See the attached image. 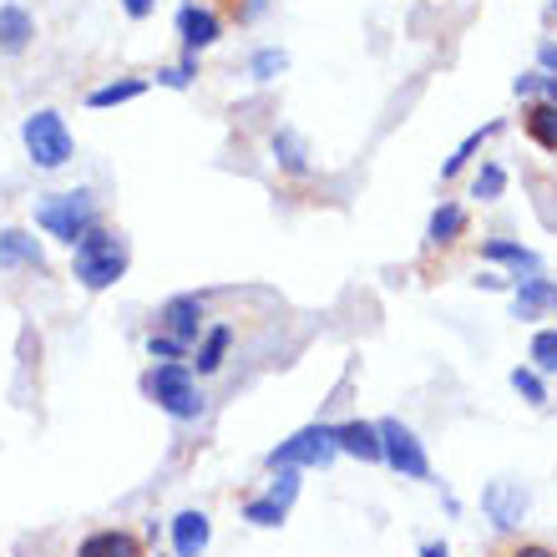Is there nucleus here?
I'll use <instances>...</instances> for the list:
<instances>
[{"label": "nucleus", "mask_w": 557, "mask_h": 557, "mask_svg": "<svg viewBox=\"0 0 557 557\" xmlns=\"http://www.w3.org/2000/svg\"><path fill=\"white\" fill-rule=\"evenodd\" d=\"M0 269H36V274H51L41 238H30L26 228H0Z\"/></svg>", "instance_id": "14"}, {"label": "nucleus", "mask_w": 557, "mask_h": 557, "mask_svg": "<svg viewBox=\"0 0 557 557\" xmlns=\"http://www.w3.org/2000/svg\"><path fill=\"white\" fill-rule=\"evenodd\" d=\"M512 91H517V97H522V102H532V97L543 91V72H528V76H517V82H512Z\"/></svg>", "instance_id": "32"}, {"label": "nucleus", "mask_w": 557, "mask_h": 557, "mask_svg": "<svg viewBox=\"0 0 557 557\" xmlns=\"http://www.w3.org/2000/svg\"><path fill=\"white\" fill-rule=\"evenodd\" d=\"M158 330L177 335L183 345H198V339H203V330H208V305H203V294H173V299L158 309Z\"/></svg>", "instance_id": "9"}, {"label": "nucleus", "mask_w": 557, "mask_h": 557, "mask_svg": "<svg viewBox=\"0 0 557 557\" xmlns=\"http://www.w3.org/2000/svg\"><path fill=\"white\" fill-rule=\"evenodd\" d=\"M21 143H26V158L41 168V173H57V168H66L76 152L72 143V127H66V117H61L57 107H41V112H30L26 122H21Z\"/></svg>", "instance_id": "4"}, {"label": "nucleus", "mask_w": 557, "mask_h": 557, "mask_svg": "<svg viewBox=\"0 0 557 557\" xmlns=\"http://www.w3.org/2000/svg\"><path fill=\"white\" fill-rule=\"evenodd\" d=\"M537 97H547V102H557V76H547V72H543V91H537Z\"/></svg>", "instance_id": "37"}, {"label": "nucleus", "mask_w": 557, "mask_h": 557, "mask_svg": "<svg viewBox=\"0 0 557 557\" xmlns=\"http://www.w3.org/2000/svg\"><path fill=\"white\" fill-rule=\"evenodd\" d=\"M30 41H36V15L5 0L0 5V57H21V51H30Z\"/></svg>", "instance_id": "16"}, {"label": "nucleus", "mask_w": 557, "mask_h": 557, "mask_svg": "<svg viewBox=\"0 0 557 557\" xmlns=\"http://www.w3.org/2000/svg\"><path fill=\"white\" fill-rule=\"evenodd\" d=\"M502 193H507V168H502V162H482L476 177H471V198H476V203H497Z\"/></svg>", "instance_id": "23"}, {"label": "nucleus", "mask_w": 557, "mask_h": 557, "mask_svg": "<svg viewBox=\"0 0 557 557\" xmlns=\"http://www.w3.org/2000/svg\"><path fill=\"white\" fill-rule=\"evenodd\" d=\"M208 543H213V522H208V512L188 507V512L173 517V553L177 557H203Z\"/></svg>", "instance_id": "18"}, {"label": "nucleus", "mask_w": 557, "mask_h": 557, "mask_svg": "<svg viewBox=\"0 0 557 557\" xmlns=\"http://www.w3.org/2000/svg\"><path fill=\"white\" fill-rule=\"evenodd\" d=\"M147 91V76H117V82H102V87H91L87 91V107H122V102H137Z\"/></svg>", "instance_id": "21"}, {"label": "nucleus", "mask_w": 557, "mask_h": 557, "mask_svg": "<svg viewBox=\"0 0 557 557\" xmlns=\"http://www.w3.org/2000/svg\"><path fill=\"white\" fill-rule=\"evenodd\" d=\"M264 497H274L278 507H294V497H299V471H294V467H278Z\"/></svg>", "instance_id": "31"}, {"label": "nucleus", "mask_w": 557, "mask_h": 557, "mask_svg": "<svg viewBox=\"0 0 557 557\" xmlns=\"http://www.w3.org/2000/svg\"><path fill=\"white\" fill-rule=\"evenodd\" d=\"M547 21H557V0H553V5H547Z\"/></svg>", "instance_id": "38"}, {"label": "nucleus", "mask_w": 557, "mask_h": 557, "mask_svg": "<svg viewBox=\"0 0 557 557\" xmlns=\"http://www.w3.org/2000/svg\"><path fill=\"white\" fill-rule=\"evenodd\" d=\"M335 441H339V456H355V461H366V467L385 461L381 425H375V421H339L335 425Z\"/></svg>", "instance_id": "15"}, {"label": "nucleus", "mask_w": 557, "mask_h": 557, "mask_svg": "<svg viewBox=\"0 0 557 557\" xmlns=\"http://www.w3.org/2000/svg\"><path fill=\"white\" fill-rule=\"evenodd\" d=\"M512 391L528 400V406H547V385H543V375H537L532 366H517L512 370Z\"/></svg>", "instance_id": "30"}, {"label": "nucleus", "mask_w": 557, "mask_h": 557, "mask_svg": "<svg viewBox=\"0 0 557 557\" xmlns=\"http://www.w3.org/2000/svg\"><path fill=\"white\" fill-rule=\"evenodd\" d=\"M269 152H274L278 177H289V183H299V177L314 173V162H309V137L299 133V127H274Z\"/></svg>", "instance_id": "12"}, {"label": "nucleus", "mask_w": 557, "mask_h": 557, "mask_svg": "<svg viewBox=\"0 0 557 557\" xmlns=\"http://www.w3.org/2000/svg\"><path fill=\"white\" fill-rule=\"evenodd\" d=\"M127 264H133V244H127V234L112 228L107 219H97L87 234L72 244V278L87 294L112 289V284L127 274Z\"/></svg>", "instance_id": "1"}, {"label": "nucleus", "mask_w": 557, "mask_h": 557, "mask_svg": "<svg viewBox=\"0 0 557 557\" xmlns=\"http://www.w3.org/2000/svg\"><path fill=\"white\" fill-rule=\"evenodd\" d=\"M532 507V492L522 482H486L482 492V512L492 517V528L497 532H512Z\"/></svg>", "instance_id": "10"}, {"label": "nucleus", "mask_w": 557, "mask_h": 557, "mask_svg": "<svg viewBox=\"0 0 557 557\" xmlns=\"http://www.w3.org/2000/svg\"><path fill=\"white\" fill-rule=\"evenodd\" d=\"M143 350L152 355V360H193V345H183L177 335H168V330H147V339H143Z\"/></svg>", "instance_id": "25"}, {"label": "nucleus", "mask_w": 557, "mask_h": 557, "mask_svg": "<svg viewBox=\"0 0 557 557\" xmlns=\"http://www.w3.org/2000/svg\"><path fill=\"white\" fill-rule=\"evenodd\" d=\"M502 557H557V547H547V543H512Z\"/></svg>", "instance_id": "33"}, {"label": "nucleus", "mask_w": 557, "mask_h": 557, "mask_svg": "<svg viewBox=\"0 0 557 557\" xmlns=\"http://www.w3.org/2000/svg\"><path fill=\"white\" fill-rule=\"evenodd\" d=\"M461 238H471V208L467 203H436V213H431V223H425V244H421V253H425V264L431 259H446V253H456L461 249Z\"/></svg>", "instance_id": "7"}, {"label": "nucleus", "mask_w": 557, "mask_h": 557, "mask_svg": "<svg viewBox=\"0 0 557 557\" xmlns=\"http://www.w3.org/2000/svg\"><path fill=\"white\" fill-rule=\"evenodd\" d=\"M269 5H274V0H219V15L228 26H259L269 15Z\"/></svg>", "instance_id": "26"}, {"label": "nucleus", "mask_w": 557, "mask_h": 557, "mask_svg": "<svg viewBox=\"0 0 557 557\" xmlns=\"http://www.w3.org/2000/svg\"><path fill=\"white\" fill-rule=\"evenodd\" d=\"M522 137H528L532 147H543V152H553L557 158V102H547V97L522 102Z\"/></svg>", "instance_id": "17"}, {"label": "nucleus", "mask_w": 557, "mask_h": 557, "mask_svg": "<svg viewBox=\"0 0 557 557\" xmlns=\"http://www.w3.org/2000/svg\"><path fill=\"white\" fill-rule=\"evenodd\" d=\"M421 557H451V547L446 543H421Z\"/></svg>", "instance_id": "36"}, {"label": "nucleus", "mask_w": 557, "mask_h": 557, "mask_svg": "<svg viewBox=\"0 0 557 557\" xmlns=\"http://www.w3.org/2000/svg\"><path fill=\"white\" fill-rule=\"evenodd\" d=\"M537 72L557 76V41H543V46H537Z\"/></svg>", "instance_id": "34"}, {"label": "nucleus", "mask_w": 557, "mask_h": 557, "mask_svg": "<svg viewBox=\"0 0 557 557\" xmlns=\"http://www.w3.org/2000/svg\"><path fill=\"white\" fill-rule=\"evenodd\" d=\"M284 517H289V507H278L274 497L244 502V522H253V528H284Z\"/></svg>", "instance_id": "29"}, {"label": "nucleus", "mask_w": 557, "mask_h": 557, "mask_svg": "<svg viewBox=\"0 0 557 557\" xmlns=\"http://www.w3.org/2000/svg\"><path fill=\"white\" fill-rule=\"evenodd\" d=\"M528 360L537 375H557V324H547V330H537L528 345Z\"/></svg>", "instance_id": "24"}, {"label": "nucleus", "mask_w": 557, "mask_h": 557, "mask_svg": "<svg viewBox=\"0 0 557 557\" xmlns=\"http://www.w3.org/2000/svg\"><path fill=\"white\" fill-rule=\"evenodd\" d=\"M339 456V441H335V425H305V431H294L289 441H278L274 451L264 456V467L278 471V467H294V471H324L330 461Z\"/></svg>", "instance_id": "5"}, {"label": "nucleus", "mask_w": 557, "mask_h": 557, "mask_svg": "<svg viewBox=\"0 0 557 557\" xmlns=\"http://www.w3.org/2000/svg\"><path fill=\"white\" fill-rule=\"evenodd\" d=\"M76 557H147V537L133 528H97L76 543Z\"/></svg>", "instance_id": "13"}, {"label": "nucleus", "mask_w": 557, "mask_h": 557, "mask_svg": "<svg viewBox=\"0 0 557 557\" xmlns=\"http://www.w3.org/2000/svg\"><path fill=\"white\" fill-rule=\"evenodd\" d=\"M152 5H158V0H122V11L133 15V21H147V15H152Z\"/></svg>", "instance_id": "35"}, {"label": "nucleus", "mask_w": 557, "mask_h": 557, "mask_svg": "<svg viewBox=\"0 0 557 557\" xmlns=\"http://www.w3.org/2000/svg\"><path fill=\"white\" fill-rule=\"evenodd\" d=\"M97 219H102V203H97V193L91 188L51 193V198L36 203V228L51 234V238H61V244H76Z\"/></svg>", "instance_id": "3"}, {"label": "nucleus", "mask_w": 557, "mask_h": 557, "mask_svg": "<svg viewBox=\"0 0 557 557\" xmlns=\"http://www.w3.org/2000/svg\"><path fill=\"white\" fill-rule=\"evenodd\" d=\"M143 396L158 406L162 416H173V421H203L208 400L203 391H198V381H193V366L188 360H152V366L143 370Z\"/></svg>", "instance_id": "2"}, {"label": "nucleus", "mask_w": 557, "mask_h": 557, "mask_svg": "<svg viewBox=\"0 0 557 557\" xmlns=\"http://www.w3.org/2000/svg\"><path fill=\"white\" fill-rule=\"evenodd\" d=\"M543 314H557V278L547 274H528L517 278L512 289V320H543Z\"/></svg>", "instance_id": "11"}, {"label": "nucleus", "mask_w": 557, "mask_h": 557, "mask_svg": "<svg viewBox=\"0 0 557 557\" xmlns=\"http://www.w3.org/2000/svg\"><path fill=\"white\" fill-rule=\"evenodd\" d=\"M289 72V51H278V46H264V51H253L249 61V76L253 82H274V76Z\"/></svg>", "instance_id": "28"}, {"label": "nucleus", "mask_w": 557, "mask_h": 557, "mask_svg": "<svg viewBox=\"0 0 557 557\" xmlns=\"http://www.w3.org/2000/svg\"><path fill=\"white\" fill-rule=\"evenodd\" d=\"M177 41H183V51H198L203 57L208 46L223 41V30H228V21L219 15V5H198V0H188V5H177Z\"/></svg>", "instance_id": "8"}, {"label": "nucleus", "mask_w": 557, "mask_h": 557, "mask_svg": "<svg viewBox=\"0 0 557 557\" xmlns=\"http://www.w3.org/2000/svg\"><path fill=\"white\" fill-rule=\"evenodd\" d=\"M198 72H203V57H198V51H183L177 66H158V82L162 87H173V91H183V87H193V76Z\"/></svg>", "instance_id": "27"}, {"label": "nucleus", "mask_w": 557, "mask_h": 557, "mask_svg": "<svg viewBox=\"0 0 557 557\" xmlns=\"http://www.w3.org/2000/svg\"><path fill=\"white\" fill-rule=\"evenodd\" d=\"M228 345H234V324H208L203 339L193 345L188 366L198 370V375H219V370L228 366Z\"/></svg>", "instance_id": "20"}, {"label": "nucleus", "mask_w": 557, "mask_h": 557, "mask_svg": "<svg viewBox=\"0 0 557 557\" xmlns=\"http://www.w3.org/2000/svg\"><path fill=\"white\" fill-rule=\"evenodd\" d=\"M482 264H507L517 278L522 274H543V259L528 249V244H517V238H482Z\"/></svg>", "instance_id": "19"}, {"label": "nucleus", "mask_w": 557, "mask_h": 557, "mask_svg": "<svg viewBox=\"0 0 557 557\" xmlns=\"http://www.w3.org/2000/svg\"><path fill=\"white\" fill-rule=\"evenodd\" d=\"M381 425V451H385V467L396 471V476H406V482H431V456H425V446L416 441V431L406 421H396V416H385Z\"/></svg>", "instance_id": "6"}, {"label": "nucleus", "mask_w": 557, "mask_h": 557, "mask_svg": "<svg viewBox=\"0 0 557 557\" xmlns=\"http://www.w3.org/2000/svg\"><path fill=\"white\" fill-rule=\"evenodd\" d=\"M497 133H502V122H486L482 133H471L467 143H461V147H456V152H451V158L441 162V177H446V183H451V177L461 173V168H467V162L476 158V152H482V143H486V137H497Z\"/></svg>", "instance_id": "22"}]
</instances>
